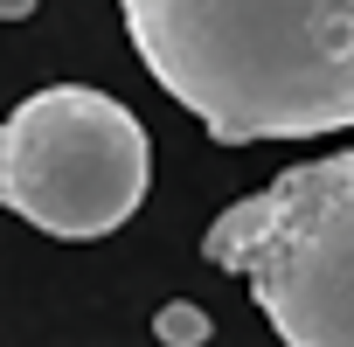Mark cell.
Returning a JSON list of instances; mask_svg holds the SVG:
<instances>
[{"label":"cell","mask_w":354,"mask_h":347,"mask_svg":"<svg viewBox=\"0 0 354 347\" xmlns=\"http://www.w3.org/2000/svg\"><path fill=\"white\" fill-rule=\"evenodd\" d=\"M35 15V0H0V21H28Z\"/></svg>","instance_id":"5b68a950"},{"label":"cell","mask_w":354,"mask_h":347,"mask_svg":"<svg viewBox=\"0 0 354 347\" xmlns=\"http://www.w3.org/2000/svg\"><path fill=\"white\" fill-rule=\"evenodd\" d=\"M146 125L91 84H49L0 118V209L63 243L132 223L146 202Z\"/></svg>","instance_id":"3957f363"},{"label":"cell","mask_w":354,"mask_h":347,"mask_svg":"<svg viewBox=\"0 0 354 347\" xmlns=\"http://www.w3.org/2000/svg\"><path fill=\"white\" fill-rule=\"evenodd\" d=\"M153 333H160L167 347H202V340H209V319H202L195 306H160Z\"/></svg>","instance_id":"277c9868"},{"label":"cell","mask_w":354,"mask_h":347,"mask_svg":"<svg viewBox=\"0 0 354 347\" xmlns=\"http://www.w3.org/2000/svg\"><path fill=\"white\" fill-rule=\"evenodd\" d=\"M202 257L250 285L285 347H354V153L299 160L223 209Z\"/></svg>","instance_id":"7a4b0ae2"},{"label":"cell","mask_w":354,"mask_h":347,"mask_svg":"<svg viewBox=\"0 0 354 347\" xmlns=\"http://www.w3.org/2000/svg\"><path fill=\"white\" fill-rule=\"evenodd\" d=\"M153 84L223 146L354 125V0H118Z\"/></svg>","instance_id":"6da1fadb"}]
</instances>
